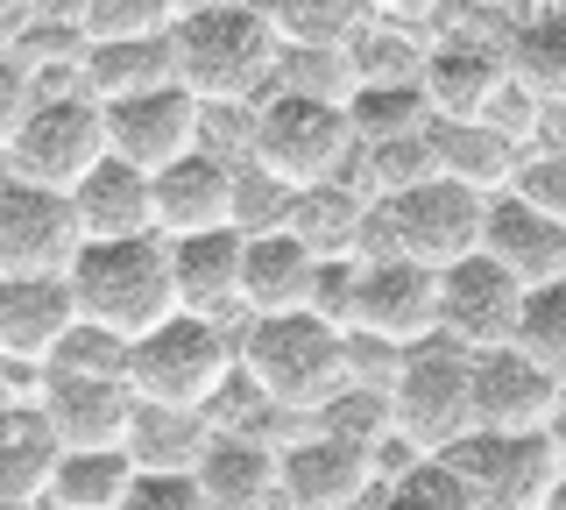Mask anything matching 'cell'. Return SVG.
Here are the masks:
<instances>
[{"instance_id":"obj_6","label":"cell","mask_w":566,"mask_h":510,"mask_svg":"<svg viewBox=\"0 0 566 510\" xmlns=\"http://www.w3.org/2000/svg\"><path fill=\"white\" fill-rule=\"evenodd\" d=\"M389 426L411 454H447L474 433V355L453 341H424L389 383Z\"/></svg>"},{"instance_id":"obj_51","label":"cell","mask_w":566,"mask_h":510,"mask_svg":"<svg viewBox=\"0 0 566 510\" xmlns=\"http://www.w3.org/2000/svg\"><path fill=\"white\" fill-rule=\"evenodd\" d=\"M376 14H389V22H424V14L439 8V0H368Z\"/></svg>"},{"instance_id":"obj_39","label":"cell","mask_w":566,"mask_h":510,"mask_svg":"<svg viewBox=\"0 0 566 510\" xmlns=\"http://www.w3.org/2000/svg\"><path fill=\"white\" fill-rule=\"evenodd\" d=\"M170 0H85L78 29L85 43H142V37H170Z\"/></svg>"},{"instance_id":"obj_26","label":"cell","mask_w":566,"mask_h":510,"mask_svg":"<svg viewBox=\"0 0 566 510\" xmlns=\"http://www.w3.org/2000/svg\"><path fill=\"white\" fill-rule=\"evenodd\" d=\"M503 72H510V85H524L531 100H566V14L553 0L517 8L510 43H503Z\"/></svg>"},{"instance_id":"obj_17","label":"cell","mask_w":566,"mask_h":510,"mask_svg":"<svg viewBox=\"0 0 566 510\" xmlns=\"http://www.w3.org/2000/svg\"><path fill=\"white\" fill-rule=\"evenodd\" d=\"M71 326H78V305L64 277H0V362L8 368L43 376Z\"/></svg>"},{"instance_id":"obj_14","label":"cell","mask_w":566,"mask_h":510,"mask_svg":"<svg viewBox=\"0 0 566 510\" xmlns=\"http://www.w3.org/2000/svg\"><path fill=\"white\" fill-rule=\"evenodd\" d=\"M185 149H199V100L185 85H156V93H135V100L106 107V156H120V164L156 178Z\"/></svg>"},{"instance_id":"obj_28","label":"cell","mask_w":566,"mask_h":510,"mask_svg":"<svg viewBox=\"0 0 566 510\" xmlns=\"http://www.w3.org/2000/svg\"><path fill=\"white\" fill-rule=\"evenodd\" d=\"M206 412H177V404H142L135 397V418H128V461L142 475H191L199 468V454H206Z\"/></svg>"},{"instance_id":"obj_47","label":"cell","mask_w":566,"mask_h":510,"mask_svg":"<svg viewBox=\"0 0 566 510\" xmlns=\"http://www.w3.org/2000/svg\"><path fill=\"white\" fill-rule=\"evenodd\" d=\"M482 121H489L495 135H510L517 149H531V121H538V100H531L524 85H510V79H503V85H495V100H489V114H482Z\"/></svg>"},{"instance_id":"obj_37","label":"cell","mask_w":566,"mask_h":510,"mask_svg":"<svg viewBox=\"0 0 566 510\" xmlns=\"http://www.w3.org/2000/svg\"><path fill=\"white\" fill-rule=\"evenodd\" d=\"M517 347L545 368L553 383H566V277L559 284H538L524 291V312H517Z\"/></svg>"},{"instance_id":"obj_25","label":"cell","mask_w":566,"mask_h":510,"mask_svg":"<svg viewBox=\"0 0 566 510\" xmlns=\"http://www.w3.org/2000/svg\"><path fill=\"white\" fill-rule=\"evenodd\" d=\"M432 156H439V178L468 185V191H510L517 178L524 149L510 143V135H495L489 121H432Z\"/></svg>"},{"instance_id":"obj_15","label":"cell","mask_w":566,"mask_h":510,"mask_svg":"<svg viewBox=\"0 0 566 510\" xmlns=\"http://www.w3.org/2000/svg\"><path fill=\"white\" fill-rule=\"evenodd\" d=\"M35 412L50 418L57 447H120L135 418V391L120 376H35Z\"/></svg>"},{"instance_id":"obj_12","label":"cell","mask_w":566,"mask_h":510,"mask_svg":"<svg viewBox=\"0 0 566 510\" xmlns=\"http://www.w3.org/2000/svg\"><path fill=\"white\" fill-rule=\"evenodd\" d=\"M439 461H447L460 482L474 489V503H517V510H538L545 489L559 482L545 433H468L460 447L439 454Z\"/></svg>"},{"instance_id":"obj_46","label":"cell","mask_w":566,"mask_h":510,"mask_svg":"<svg viewBox=\"0 0 566 510\" xmlns=\"http://www.w3.org/2000/svg\"><path fill=\"white\" fill-rule=\"evenodd\" d=\"M120 510H212V503L199 497L191 475H135L128 497H120Z\"/></svg>"},{"instance_id":"obj_3","label":"cell","mask_w":566,"mask_h":510,"mask_svg":"<svg viewBox=\"0 0 566 510\" xmlns=\"http://www.w3.org/2000/svg\"><path fill=\"white\" fill-rule=\"evenodd\" d=\"M234 362L276 412H297V418H312L347 383L340 326H326L318 312H262V320H241Z\"/></svg>"},{"instance_id":"obj_29","label":"cell","mask_w":566,"mask_h":510,"mask_svg":"<svg viewBox=\"0 0 566 510\" xmlns=\"http://www.w3.org/2000/svg\"><path fill=\"white\" fill-rule=\"evenodd\" d=\"M503 79H510L503 58H489V50H432L418 72V93L432 121H482Z\"/></svg>"},{"instance_id":"obj_30","label":"cell","mask_w":566,"mask_h":510,"mask_svg":"<svg viewBox=\"0 0 566 510\" xmlns=\"http://www.w3.org/2000/svg\"><path fill=\"white\" fill-rule=\"evenodd\" d=\"M135 475L142 468L128 461V447H64L43 482V510H120Z\"/></svg>"},{"instance_id":"obj_11","label":"cell","mask_w":566,"mask_h":510,"mask_svg":"<svg viewBox=\"0 0 566 510\" xmlns=\"http://www.w3.org/2000/svg\"><path fill=\"white\" fill-rule=\"evenodd\" d=\"M354 333H376L397 347H424L439 341V270H424L411 256H382L361 262L354 277Z\"/></svg>"},{"instance_id":"obj_1","label":"cell","mask_w":566,"mask_h":510,"mask_svg":"<svg viewBox=\"0 0 566 510\" xmlns=\"http://www.w3.org/2000/svg\"><path fill=\"white\" fill-rule=\"evenodd\" d=\"M276 29L262 14V0H220L185 22H170V58L177 85L191 100H262L276 72Z\"/></svg>"},{"instance_id":"obj_35","label":"cell","mask_w":566,"mask_h":510,"mask_svg":"<svg viewBox=\"0 0 566 510\" xmlns=\"http://www.w3.org/2000/svg\"><path fill=\"white\" fill-rule=\"evenodd\" d=\"M270 93H305V100H326V107H347L354 100V64H347V50H297V43H283L276 72H270Z\"/></svg>"},{"instance_id":"obj_2","label":"cell","mask_w":566,"mask_h":510,"mask_svg":"<svg viewBox=\"0 0 566 510\" xmlns=\"http://www.w3.org/2000/svg\"><path fill=\"white\" fill-rule=\"evenodd\" d=\"M78 320H93L120 341H142L177 312L170 291V241L164 235H128V241H85L64 270Z\"/></svg>"},{"instance_id":"obj_53","label":"cell","mask_w":566,"mask_h":510,"mask_svg":"<svg viewBox=\"0 0 566 510\" xmlns=\"http://www.w3.org/2000/svg\"><path fill=\"white\" fill-rule=\"evenodd\" d=\"M538 510H566V475H559L553 489H545V503H538Z\"/></svg>"},{"instance_id":"obj_19","label":"cell","mask_w":566,"mask_h":510,"mask_svg":"<svg viewBox=\"0 0 566 510\" xmlns=\"http://www.w3.org/2000/svg\"><path fill=\"white\" fill-rule=\"evenodd\" d=\"M482 256L503 262L524 291L559 284V277H566V227L545 220L538 206H524L517 191H495L489 214H482Z\"/></svg>"},{"instance_id":"obj_31","label":"cell","mask_w":566,"mask_h":510,"mask_svg":"<svg viewBox=\"0 0 566 510\" xmlns=\"http://www.w3.org/2000/svg\"><path fill=\"white\" fill-rule=\"evenodd\" d=\"M368 214H376V199H368V191L354 185V178H326V185L297 191V206H291V235L305 241L312 256H354V249H361Z\"/></svg>"},{"instance_id":"obj_44","label":"cell","mask_w":566,"mask_h":510,"mask_svg":"<svg viewBox=\"0 0 566 510\" xmlns=\"http://www.w3.org/2000/svg\"><path fill=\"white\" fill-rule=\"evenodd\" d=\"M35 100H43V85H35L29 58H22L14 43H0V156H8L14 135H22V121H29Z\"/></svg>"},{"instance_id":"obj_21","label":"cell","mask_w":566,"mask_h":510,"mask_svg":"<svg viewBox=\"0 0 566 510\" xmlns=\"http://www.w3.org/2000/svg\"><path fill=\"white\" fill-rule=\"evenodd\" d=\"M199 497L212 510H283V468L270 439H248V433H212L199 468H191Z\"/></svg>"},{"instance_id":"obj_8","label":"cell","mask_w":566,"mask_h":510,"mask_svg":"<svg viewBox=\"0 0 566 510\" xmlns=\"http://www.w3.org/2000/svg\"><path fill=\"white\" fill-rule=\"evenodd\" d=\"M382 227H389V249L424 262V270H453L460 256L482 249V214H489V191H468L453 178H424L397 199H376Z\"/></svg>"},{"instance_id":"obj_50","label":"cell","mask_w":566,"mask_h":510,"mask_svg":"<svg viewBox=\"0 0 566 510\" xmlns=\"http://www.w3.org/2000/svg\"><path fill=\"white\" fill-rule=\"evenodd\" d=\"M545 447H553V468L566 475V391H559V404H553V418H545Z\"/></svg>"},{"instance_id":"obj_40","label":"cell","mask_w":566,"mask_h":510,"mask_svg":"<svg viewBox=\"0 0 566 510\" xmlns=\"http://www.w3.org/2000/svg\"><path fill=\"white\" fill-rule=\"evenodd\" d=\"M43 368H57V376H120V383H128V341L106 333V326H93V320H78Z\"/></svg>"},{"instance_id":"obj_43","label":"cell","mask_w":566,"mask_h":510,"mask_svg":"<svg viewBox=\"0 0 566 510\" xmlns=\"http://www.w3.org/2000/svg\"><path fill=\"white\" fill-rule=\"evenodd\" d=\"M411 347H397V341H376V333H340V362H347V383H361V391H389L397 383V368Z\"/></svg>"},{"instance_id":"obj_4","label":"cell","mask_w":566,"mask_h":510,"mask_svg":"<svg viewBox=\"0 0 566 510\" xmlns=\"http://www.w3.org/2000/svg\"><path fill=\"white\" fill-rule=\"evenodd\" d=\"M227 376H234V333L220 320H199V312H170L164 326L128 341V391L142 404L206 412Z\"/></svg>"},{"instance_id":"obj_42","label":"cell","mask_w":566,"mask_h":510,"mask_svg":"<svg viewBox=\"0 0 566 510\" xmlns=\"http://www.w3.org/2000/svg\"><path fill=\"white\" fill-rule=\"evenodd\" d=\"M248 135H255V100H199V149L220 164H248Z\"/></svg>"},{"instance_id":"obj_41","label":"cell","mask_w":566,"mask_h":510,"mask_svg":"<svg viewBox=\"0 0 566 510\" xmlns=\"http://www.w3.org/2000/svg\"><path fill=\"white\" fill-rule=\"evenodd\" d=\"M291 206H297L291 185H276L270 170H255V164H234V227H241V235L291 227Z\"/></svg>"},{"instance_id":"obj_7","label":"cell","mask_w":566,"mask_h":510,"mask_svg":"<svg viewBox=\"0 0 566 510\" xmlns=\"http://www.w3.org/2000/svg\"><path fill=\"white\" fill-rule=\"evenodd\" d=\"M106 156V107L85 100L78 85L71 93H43L22 121V135L8 143V170L29 185H50V191H71Z\"/></svg>"},{"instance_id":"obj_16","label":"cell","mask_w":566,"mask_h":510,"mask_svg":"<svg viewBox=\"0 0 566 510\" xmlns=\"http://www.w3.org/2000/svg\"><path fill=\"white\" fill-rule=\"evenodd\" d=\"M566 383H553L517 341L474 355V433H545Z\"/></svg>"},{"instance_id":"obj_54","label":"cell","mask_w":566,"mask_h":510,"mask_svg":"<svg viewBox=\"0 0 566 510\" xmlns=\"http://www.w3.org/2000/svg\"><path fill=\"white\" fill-rule=\"evenodd\" d=\"M474 510H517V503H474Z\"/></svg>"},{"instance_id":"obj_10","label":"cell","mask_w":566,"mask_h":510,"mask_svg":"<svg viewBox=\"0 0 566 510\" xmlns=\"http://www.w3.org/2000/svg\"><path fill=\"white\" fill-rule=\"evenodd\" d=\"M85 249L71 191L8 178L0 185V277H64L71 256Z\"/></svg>"},{"instance_id":"obj_55","label":"cell","mask_w":566,"mask_h":510,"mask_svg":"<svg viewBox=\"0 0 566 510\" xmlns=\"http://www.w3.org/2000/svg\"><path fill=\"white\" fill-rule=\"evenodd\" d=\"M510 8H538V0H510Z\"/></svg>"},{"instance_id":"obj_32","label":"cell","mask_w":566,"mask_h":510,"mask_svg":"<svg viewBox=\"0 0 566 510\" xmlns=\"http://www.w3.org/2000/svg\"><path fill=\"white\" fill-rule=\"evenodd\" d=\"M262 14H270L276 43H297V50H347L376 22L368 0H262Z\"/></svg>"},{"instance_id":"obj_48","label":"cell","mask_w":566,"mask_h":510,"mask_svg":"<svg viewBox=\"0 0 566 510\" xmlns=\"http://www.w3.org/2000/svg\"><path fill=\"white\" fill-rule=\"evenodd\" d=\"M531 149L538 156H566V100H538V121H531ZM524 149V156H531Z\"/></svg>"},{"instance_id":"obj_45","label":"cell","mask_w":566,"mask_h":510,"mask_svg":"<svg viewBox=\"0 0 566 510\" xmlns=\"http://www.w3.org/2000/svg\"><path fill=\"white\" fill-rule=\"evenodd\" d=\"M510 191H517L524 206H538L545 220L566 227V156H538V149H531L517 164V178H510Z\"/></svg>"},{"instance_id":"obj_38","label":"cell","mask_w":566,"mask_h":510,"mask_svg":"<svg viewBox=\"0 0 566 510\" xmlns=\"http://www.w3.org/2000/svg\"><path fill=\"white\" fill-rule=\"evenodd\" d=\"M312 426L333 433V439H354V447H368V454L397 433L389 426V391H361V383H340V391L312 412Z\"/></svg>"},{"instance_id":"obj_20","label":"cell","mask_w":566,"mask_h":510,"mask_svg":"<svg viewBox=\"0 0 566 510\" xmlns=\"http://www.w3.org/2000/svg\"><path fill=\"white\" fill-rule=\"evenodd\" d=\"M170 291L177 312L199 320H248L241 312V227H212V235L170 241Z\"/></svg>"},{"instance_id":"obj_34","label":"cell","mask_w":566,"mask_h":510,"mask_svg":"<svg viewBox=\"0 0 566 510\" xmlns=\"http://www.w3.org/2000/svg\"><path fill=\"white\" fill-rule=\"evenodd\" d=\"M424 128H432V107H424L418 85H354V100H347L354 149L397 143V135H424Z\"/></svg>"},{"instance_id":"obj_22","label":"cell","mask_w":566,"mask_h":510,"mask_svg":"<svg viewBox=\"0 0 566 510\" xmlns=\"http://www.w3.org/2000/svg\"><path fill=\"white\" fill-rule=\"evenodd\" d=\"M312 284H318V256L291 227L270 235H241V312H312Z\"/></svg>"},{"instance_id":"obj_23","label":"cell","mask_w":566,"mask_h":510,"mask_svg":"<svg viewBox=\"0 0 566 510\" xmlns=\"http://www.w3.org/2000/svg\"><path fill=\"white\" fill-rule=\"evenodd\" d=\"M71 214H78L85 241H128V235H156V199H149V170L99 156L78 185H71Z\"/></svg>"},{"instance_id":"obj_27","label":"cell","mask_w":566,"mask_h":510,"mask_svg":"<svg viewBox=\"0 0 566 510\" xmlns=\"http://www.w3.org/2000/svg\"><path fill=\"white\" fill-rule=\"evenodd\" d=\"M57 433L50 418L35 412V391L29 397H0V497H29L43 503V482L57 468Z\"/></svg>"},{"instance_id":"obj_56","label":"cell","mask_w":566,"mask_h":510,"mask_svg":"<svg viewBox=\"0 0 566 510\" xmlns=\"http://www.w3.org/2000/svg\"><path fill=\"white\" fill-rule=\"evenodd\" d=\"M553 8H559V14H566V0H553Z\"/></svg>"},{"instance_id":"obj_52","label":"cell","mask_w":566,"mask_h":510,"mask_svg":"<svg viewBox=\"0 0 566 510\" xmlns=\"http://www.w3.org/2000/svg\"><path fill=\"white\" fill-rule=\"evenodd\" d=\"M199 8H220V0H170V14L185 22V14H199Z\"/></svg>"},{"instance_id":"obj_24","label":"cell","mask_w":566,"mask_h":510,"mask_svg":"<svg viewBox=\"0 0 566 510\" xmlns=\"http://www.w3.org/2000/svg\"><path fill=\"white\" fill-rule=\"evenodd\" d=\"M156 85H177V58L170 37H142V43H85L78 58V93L114 107V100L156 93Z\"/></svg>"},{"instance_id":"obj_18","label":"cell","mask_w":566,"mask_h":510,"mask_svg":"<svg viewBox=\"0 0 566 510\" xmlns=\"http://www.w3.org/2000/svg\"><path fill=\"white\" fill-rule=\"evenodd\" d=\"M149 199H156V235L164 241L234 227V164H220L206 149H185L177 164H164L149 178Z\"/></svg>"},{"instance_id":"obj_33","label":"cell","mask_w":566,"mask_h":510,"mask_svg":"<svg viewBox=\"0 0 566 510\" xmlns=\"http://www.w3.org/2000/svg\"><path fill=\"white\" fill-rule=\"evenodd\" d=\"M424 58H432L424 29H418V22H389V14H376V22H368L361 37L347 43L354 85H418Z\"/></svg>"},{"instance_id":"obj_36","label":"cell","mask_w":566,"mask_h":510,"mask_svg":"<svg viewBox=\"0 0 566 510\" xmlns=\"http://www.w3.org/2000/svg\"><path fill=\"white\" fill-rule=\"evenodd\" d=\"M368 510H474V489L460 482L439 454H424V461H411L397 482H376Z\"/></svg>"},{"instance_id":"obj_49","label":"cell","mask_w":566,"mask_h":510,"mask_svg":"<svg viewBox=\"0 0 566 510\" xmlns=\"http://www.w3.org/2000/svg\"><path fill=\"white\" fill-rule=\"evenodd\" d=\"M35 8H43V0H0V43L22 37V29L35 22Z\"/></svg>"},{"instance_id":"obj_13","label":"cell","mask_w":566,"mask_h":510,"mask_svg":"<svg viewBox=\"0 0 566 510\" xmlns=\"http://www.w3.org/2000/svg\"><path fill=\"white\" fill-rule=\"evenodd\" d=\"M283 468V510H354L376 497V461L354 439H333L305 418V433L291 447H276Z\"/></svg>"},{"instance_id":"obj_9","label":"cell","mask_w":566,"mask_h":510,"mask_svg":"<svg viewBox=\"0 0 566 510\" xmlns=\"http://www.w3.org/2000/svg\"><path fill=\"white\" fill-rule=\"evenodd\" d=\"M517 312H524V284L482 249L460 256L453 270H439V341H453L460 355L510 347L517 341Z\"/></svg>"},{"instance_id":"obj_5","label":"cell","mask_w":566,"mask_h":510,"mask_svg":"<svg viewBox=\"0 0 566 510\" xmlns=\"http://www.w3.org/2000/svg\"><path fill=\"white\" fill-rule=\"evenodd\" d=\"M248 164L270 170L276 185L312 191L326 178H340L354 164V135H347V107L305 93H262L255 100V135H248Z\"/></svg>"}]
</instances>
